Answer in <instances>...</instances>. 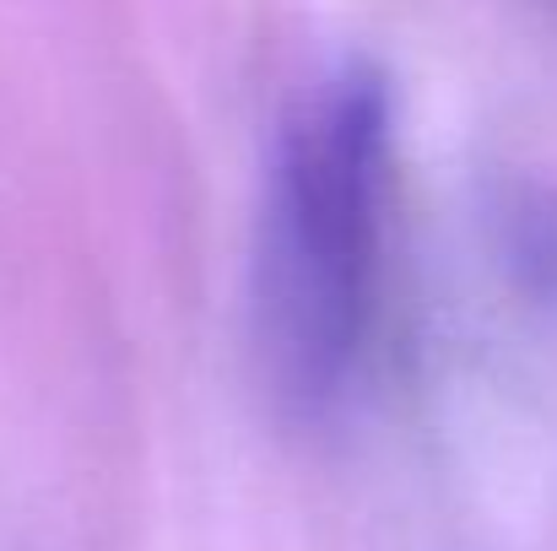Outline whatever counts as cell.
Wrapping results in <instances>:
<instances>
[{
	"instance_id": "cell-1",
	"label": "cell",
	"mask_w": 557,
	"mask_h": 551,
	"mask_svg": "<svg viewBox=\"0 0 557 551\" xmlns=\"http://www.w3.org/2000/svg\"><path fill=\"white\" fill-rule=\"evenodd\" d=\"M389 184V87L336 65L287 114L255 243V341L271 389L320 411L363 358Z\"/></svg>"
}]
</instances>
